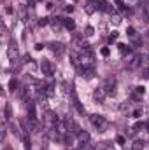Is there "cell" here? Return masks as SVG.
Listing matches in <instances>:
<instances>
[{
	"label": "cell",
	"instance_id": "cell-29",
	"mask_svg": "<svg viewBox=\"0 0 149 150\" xmlns=\"http://www.w3.org/2000/svg\"><path fill=\"white\" fill-rule=\"evenodd\" d=\"M116 2H117V5H125V4H123V0H116Z\"/></svg>",
	"mask_w": 149,
	"mask_h": 150
},
{
	"label": "cell",
	"instance_id": "cell-12",
	"mask_svg": "<svg viewBox=\"0 0 149 150\" xmlns=\"http://www.w3.org/2000/svg\"><path fill=\"white\" fill-rule=\"evenodd\" d=\"M77 138H79V142H81V143H88V140H90V134H88L86 131H81V133L77 134Z\"/></svg>",
	"mask_w": 149,
	"mask_h": 150
},
{
	"label": "cell",
	"instance_id": "cell-2",
	"mask_svg": "<svg viewBox=\"0 0 149 150\" xmlns=\"http://www.w3.org/2000/svg\"><path fill=\"white\" fill-rule=\"evenodd\" d=\"M81 63L84 65V68H88V67H91L93 65V52H91V49L86 45L84 49H82V52H81Z\"/></svg>",
	"mask_w": 149,
	"mask_h": 150
},
{
	"label": "cell",
	"instance_id": "cell-4",
	"mask_svg": "<svg viewBox=\"0 0 149 150\" xmlns=\"http://www.w3.org/2000/svg\"><path fill=\"white\" fill-rule=\"evenodd\" d=\"M104 91H105V94H109V96H114V94H116V79H114V77H109V79L105 80Z\"/></svg>",
	"mask_w": 149,
	"mask_h": 150
},
{
	"label": "cell",
	"instance_id": "cell-28",
	"mask_svg": "<svg viewBox=\"0 0 149 150\" xmlns=\"http://www.w3.org/2000/svg\"><path fill=\"white\" fill-rule=\"evenodd\" d=\"M117 143H125V138L123 136H117Z\"/></svg>",
	"mask_w": 149,
	"mask_h": 150
},
{
	"label": "cell",
	"instance_id": "cell-7",
	"mask_svg": "<svg viewBox=\"0 0 149 150\" xmlns=\"http://www.w3.org/2000/svg\"><path fill=\"white\" fill-rule=\"evenodd\" d=\"M7 56H9V59H16V58H18V47H16L14 42L9 44V47H7Z\"/></svg>",
	"mask_w": 149,
	"mask_h": 150
},
{
	"label": "cell",
	"instance_id": "cell-20",
	"mask_svg": "<svg viewBox=\"0 0 149 150\" xmlns=\"http://www.w3.org/2000/svg\"><path fill=\"white\" fill-rule=\"evenodd\" d=\"M111 21L114 23V25H119V23H121V18H119L117 14H112V19H111Z\"/></svg>",
	"mask_w": 149,
	"mask_h": 150
},
{
	"label": "cell",
	"instance_id": "cell-19",
	"mask_svg": "<svg viewBox=\"0 0 149 150\" xmlns=\"http://www.w3.org/2000/svg\"><path fill=\"white\" fill-rule=\"evenodd\" d=\"M9 87H11V91H14V89L18 87V82H16L14 79H11V80H9Z\"/></svg>",
	"mask_w": 149,
	"mask_h": 150
},
{
	"label": "cell",
	"instance_id": "cell-22",
	"mask_svg": "<svg viewBox=\"0 0 149 150\" xmlns=\"http://www.w3.org/2000/svg\"><path fill=\"white\" fill-rule=\"evenodd\" d=\"M79 150H95V149H93L91 145H88V143H82V147H81Z\"/></svg>",
	"mask_w": 149,
	"mask_h": 150
},
{
	"label": "cell",
	"instance_id": "cell-31",
	"mask_svg": "<svg viewBox=\"0 0 149 150\" xmlns=\"http://www.w3.org/2000/svg\"><path fill=\"white\" fill-rule=\"evenodd\" d=\"M148 131H149V120H148Z\"/></svg>",
	"mask_w": 149,
	"mask_h": 150
},
{
	"label": "cell",
	"instance_id": "cell-11",
	"mask_svg": "<svg viewBox=\"0 0 149 150\" xmlns=\"http://www.w3.org/2000/svg\"><path fill=\"white\" fill-rule=\"evenodd\" d=\"M81 72H82V77H86V79H91V77L95 75V70H93L91 67H88V68H82Z\"/></svg>",
	"mask_w": 149,
	"mask_h": 150
},
{
	"label": "cell",
	"instance_id": "cell-15",
	"mask_svg": "<svg viewBox=\"0 0 149 150\" xmlns=\"http://www.w3.org/2000/svg\"><path fill=\"white\" fill-rule=\"evenodd\" d=\"M63 25L69 28V30H74L75 28V23H74V19H70V18H67V19H63Z\"/></svg>",
	"mask_w": 149,
	"mask_h": 150
},
{
	"label": "cell",
	"instance_id": "cell-14",
	"mask_svg": "<svg viewBox=\"0 0 149 150\" xmlns=\"http://www.w3.org/2000/svg\"><path fill=\"white\" fill-rule=\"evenodd\" d=\"M132 150H144V142H142V140H135Z\"/></svg>",
	"mask_w": 149,
	"mask_h": 150
},
{
	"label": "cell",
	"instance_id": "cell-8",
	"mask_svg": "<svg viewBox=\"0 0 149 150\" xmlns=\"http://www.w3.org/2000/svg\"><path fill=\"white\" fill-rule=\"evenodd\" d=\"M49 49H51L54 54H62V52H63V44H60V42H51V44H49Z\"/></svg>",
	"mask_w": 149,
	"mask_h": 150
},
{
	"label": "cell",
	"instance_id": "cell-17",
	"mask_svg": "<svg viewBox=\"0 0 149 150\" xmlns=\"http://www.w3.org/2000/svg\"><path fill=\"white\" fill-rule=\"evenodd\" d=\"M11 117H12V108H11V105L7 103V105H5V119L9 120Z\"/></svg>",
	"mask_w": 149,
	"mask_h": 150
},
{
	"label": "cell",
	"instance_id": "cell-6",
	"mask_svg": "<svg viewBox=\"0 0 149 150\" xmlns=\"http://www.w3.org/2000/svg\"><path fill=\"white\" fill-rule=\"evenodd\" d=\"M40 70H42L44 75H53V65H51V61L42 59V61H40Z\"/></svg>",
	"mask_w": 149,
	"mask_h": 150
},
{
	"label": "cell",
	"instance_id": "cell-23",
	"mask_svg": "<svg viewBox=\"0 0 149 150\" xmlns=\"http://www.w3.org/2000/svg\"><path fill=\"white\" fill-rule=\"evenodd\" d=\"M47 23H49V19H47V18H42V19L39 21V25H40V26H46Z\"/></svg>",
	"mask_w": 149,
	"mask_h": 150
},
{
	"label": "cell",
	"instance_id": "cell-9",
	"mask_svg": "<svg viewBox=\"0 0 149 150\" xmlns=\"http://www.w3.org/2000/svg\"><path fill=\"white\" fill-rule=\"evenodd\" d=\"M70 61H72L74 67H79V63H81V56L75 51H70Z\"/></svg>",
	"mask_w": 149,
	"mask_h": 150
},
{
	"label": "cell",
	"instance_id": "cell-3",
	"mask_svg": "<svg viewBox=\"0 0 149 150\" xmlns=\"http://www.w3.org/2000/svg\"><path fill=\"white\" fill-rule=\"evenodd\" d=\"M65 129H67V133H74V134H79L81 133L79 126L75 124V120L72 117H65Z\"/></svg>",
	"mask_w": 149,
	"mask_h": 150
},
{
	"label": "cell",
	"instance_id": "cell-18",
	"mask_svg": "<svg viewBox=\"0 0 149 150\" xmlns=\"http://www.w3.org/2000/svg\"><path fill=\"white\" fill-rule=\"evenodd\" d=\"M117 47H119V51H121V52H123V54H125V52H126V54H128V52H130V47H126V45H125V44H119V45H117Z\"/></svg>",
	"mask_w": 149,
	"mask_h": 150
},
{
	"label": "cell",
	"instance_id": "cell-1",
	"mask_svg": "<svg viewBox=\"0 0 149 150\" xmlns=\"http://www.w3.org/2000/svg\"><path fill=\"white\" fill-rule=\"evenodd\" d=\"M90 120H91V124L98 129V133H104V131H107V127H109V122L105 120V117H102V115H98V113H93V115L90 117Z\"/></svg>",
	"mask_w": 149,
	"mask_h": 150
},
{
	"label": "cell",
	"instance_id": "cell-5",
	"mask_svg": "<svg viewBox=\"0 0 149 150\" xmlns=\"http://www.w3.org/2000/svg\"><path fill=\"white\" fill-rule=\"evenodd\" d=\"M93 100H95L97 103H104V100H105V91H104V87H97V89L93 91Z\"/></svg>",
	"mask_w": 149,
	"mask_h": 150
},
{
	"label": "cell",
	"instance_id": "cell-16",
	"mask_svg": "<svg viewBox=\"0 0 149 150\" xmlns=\"http://www.w3.org/2000/svg\"><path fill=\"white\" fill-rule=\"evenodd\" d=\"M51 26H53V30H60V26H62V21L54 18V19L51 21Z\"/></svg>",
	"mask_w": 149,
	"mask_h": 150
},
{
	"label": "cell",
	"instance_id": "cell-30",
	"mask_svg": "<svg viewBox=\"0 0 149 150\" xmlns=\"http://www.w3.org/2000/svg\"><path fill=\"white\" fill-rule=\"evenodd\" d=\"M28 4H30V5H34V4H35V0H28Z\"/></svg>",
	"mask_w": 149,
	"mask_h": 150
},
{
	"label": "cell",
	"instance_id": "cell-27",
	"mask_svg": "<svg viewBox=\"0 0 149 150\" xmlns=\"http://www.w3.org/2000/svg\"><path fill=\"white\" fill-rule=\"evenodd\" d=\"M102 54H104V56H109V49H107V47H104V49H102Z\"/></svg>",
	"mask_w": 149,
	"mask_h": 150
},
{
	"label": "cell",
	"instance_id": "cell-25",
	"mask_svg": "<svg viewBox=\"0 0 149 150\" xmlns=\"http://www.w3.org/2000/svg\"><path fill=\"white\" fill-rule=\"evenodd\" d=\"M86 35H88V37H91V35H93V28H91V26H88V28H86Z\"/></svg>",
	"mask_w": 149,
	"mask_h": 150
},
{
	"label": "cell",
	"instance_id": "cell-26",
	"mask_svg": "<svg viewBox=\"0 0 149 150\" xmlns=\"http://www.w3.org/2000/svg\"><path fill=\"white\" fill-rule=\"evenodd\" d=\"M140 113H142V110L137 108V110H133V117H140Z\"/></svg>",
	"mask_w": 149,
	"mask_h": 150
},
{
	"label": "cell",
	"instance_id": "cell-21",
	"mask_svg": "<svg viewBox=\"0 0 149 150\" xmlns=\"http://www.w3.org/2000/svg\"><path fill=\"white\" fill-rule=\"evenodd\" d=\"M126 32H128V37H130V38H135V37H137V33H135V30H133V28H128Z\"/></svg>",
	"mask_w": 149,
	"mask_h": 150
},
{
	"label": "cell",
	"instance_id": "cell-24",
	"mask_svg": "<svg viewBox=\"0 0 149 150\" xmlns=\"http://www.w3.org/2000/svg\"><path fill=\"white\" fill-rule=\"evenodd\" d=\"M142 77H144V79H149V68H144V70H142Z\"/></svg>",
	"mask_w": 149,
	"mask_h": 150
},
{
	"label": "cell",
	"instance_id": "cell-10",
	"mask_svg": "<svg viewBox=\"0 0 149 150\" xmlns=\"http://www.w3.org/2000/svg\"><path fill=\"white\" fill-rule=\"evenodd\" d=\"M142 94H144V87H142V86H140V87H133V94H132L133 100H139Z\"/></svg>",
	"mask_w": 149,
	"mask_h": 150
},
{
	"label": "cell",
	"instance_id": "cell-13",
	"mask_svg": "<svg viewBox=\"0 0 149 150\" xmlns=\"http://www.w3.org/2000/svg\"><path fill=\"white\" fill-rule=\"evenodd\" d=\"M95 9H97V5L93 4V0H90V2L86 4V12H88V14H93V12H95Z\"/></svg>",
	"mask_w": 149,
	"mask_h": 150
}]
</instances>
